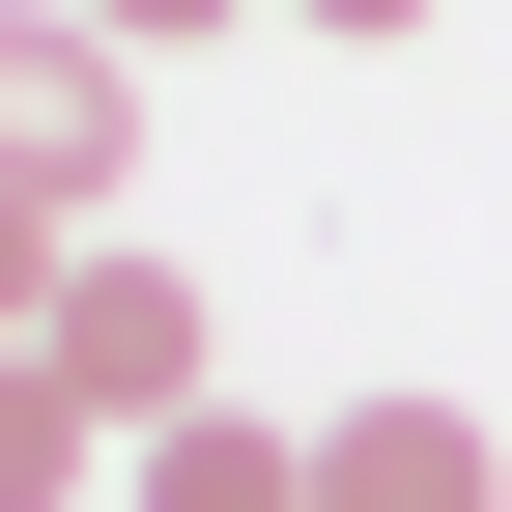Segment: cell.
Here are the masks:
<instances>
[{
    "label": "cell",
    "instance_id": "5",
    "mask_svg": "<svg viewBox=\"0 0 512 512\" xmlns=\"http://www.w3.org/2000/svg\"><path fill=\"white\" fill-rule=\"evenodd\" d=\"M86 484H114V427L57 399V370H0V512H86Z\"/></svg>",
    "mask_w": 512,
    "mask_h": 512
},
{
    "label": "cell",
    "instance_id": "7",
    "mask_svg": "<svg viewBox=\"0 0 512 512\" xmlns=\"http://www.w3.org/2000/svg\"><path fill=\"white\" fill-rule=\"evenodd\" d=\"M285 29H427V0H285Z\"/></svg>",
    "mask_w": 512,
    "mask_h": 512
},
{
    "label": "cell",
    "instance_id": "4",
    "mask_svg": "<svg viewBox=\"0 0 512 512\" xmlns=\"http://www.w3.org/2000/svg\"><path fill=\"white\" fill-rule=\"evenodd\" d=\"M114 512H313V427H143V456H114Z\"/></svg>",
    "mask_w": 512,
    "mask_h": 512
},
{
    "label": "cell",
    "instance_id": "2",
    "mask_svg": "<svg viewBox=\"0 0 512 512\" xmlns=\"http://www.w3.org/2000/svg\"><path fill=\"white\" fill-rule=\"evenodd\" d=\"M114 171H143V57H114V29H29V86H0V200L86 228Z\"/></svg>",
    "mask_w": 512,
    "mask_h": 512
},
{
    "label": "cell",
    "instance_id": "6",
    "mask_svg": "<svg viewBox=\"0 0 512 512\" xmlns=\"http://www.w3.org/2000/svg\"><path fill=\"white\" fill-rule=\"evenodd\" d=\"M86 29H114V57H171V29H256V0H86Z\"/></svg>",
    "mask_w": 512,
    "mask_h": 512
},
{
    "label": "cell",
    "instance_id": "3",
    "mask_svg": "<svg viewBox=\"0 0 512 512\" xmlns=\"http://www.w3.org/2000/svg\"><path fill=\"white\" fill-rule=\"evenodd\" d=\"M313 512H512V427L484 399H342L313 427Z\"/></svg>",
    "mask_w": 512,
    "mask_h": 512
},
{
    "label": "cell",
    "instance_id": "1",
    "mask_svg": "<svg viewBox=\"0 0 512 512\" xmlns=\"http://www.w3.org/2000/svg\"><path fill=\"white\" fill-rule=\"evenodd\" d=\"M29 370H57V399L114 427V456H143V427H200V285H171V256H57Z\"/></svg>",
    "mask_w": 512,
    "mask_h": 512
}]
</instances>
